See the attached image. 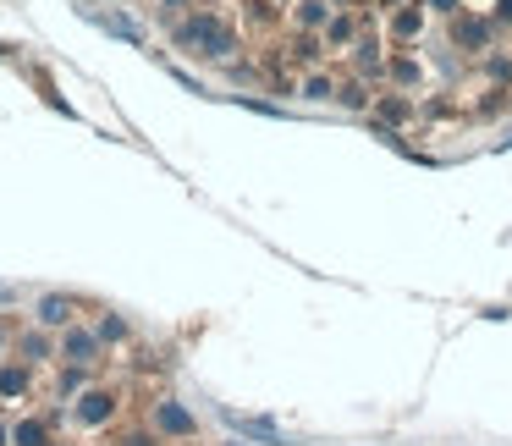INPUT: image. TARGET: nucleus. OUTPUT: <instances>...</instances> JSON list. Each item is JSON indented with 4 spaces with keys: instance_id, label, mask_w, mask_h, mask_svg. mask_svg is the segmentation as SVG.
<instances>
[{
    "instance_id": "15",
    "label": "nucleus",
    "mask_w": 512,
    "mask_h": 446,
    "mask_svg": "<svg viewBox=\"0 0 512 446\" xmlns=\"http://www.w3.org/2000/svg\"><path fill=\"white\" fill-rule=\"evenodd\" d=\"M94 386V369L83 364H56V380H50V391H56V402H72L78 391Z\"/></svg>"
},
{
    "instance_id": "7",
    "label": "nucleus",
    "mask_w": 512,
    "mask_h": 446,
    "mask_svg": "<svg viewBox=\"0 0 512 446\" xmlns=\"http://www.w3.org/2000/svg\"><path fill=\"white\" fill-rule=\"evenodd\" d=\"M61 435V408H39L12 419V446H50Z\"/></svg>"
},
{
    "instance_id": "8",
    "label": "nucleus",
    "mask_w": 512,
    "mask_h": 446,
    "mask_svg": "<svg viewBox=\"0 0 512 446\" xmlns=\"http://www.w3.org/2000/svg\"><path fill=\"white\" fill-rule=\"evenodd\" d=\"M12 353L23 358V364L45 369V364H56V358H61V342H56V331H45V325H28V331H17Z\"/></svg>"
},
{
    "instance_id": "13",
    "label": "nucleus",
    "mask_w": 512,
    "mask_h": 446,
    "mask_svg": "<svg viewBox=\"0 0 512 446\" xmlns=\"http://www.w3.org/2000/svg\"><path fill=\"white\" fill-rule=\"evenodd\" d=\"M358 34H364V23H358V12H331V23H325V50H353Z\"/></svg>"
},
{
    "instance_id": "27",
    "label": "nucleus",
    "mask_w": 512,
    "mask_h": 446,
    "mask_svg": "<svg viewBox=\"0 0 512 446\" xmlns=\"http://www.w3.org/2000/svg\"><path fill=\"white\" fill-rule=\"evenodd\" d=\"M375 6H380V12L391 17V12H397V6H408V0H375Z\"/></svg>"
},
{
    "instance_id": "14",
    "label": "nucleus",
    "mask_w": 512,
    "mask_h": 446,
    "mask_svg": "<svg viewBox=\"0 0 512 446\" xmlns=\"http://www.w3.org/2000/svg\"><path fill=\"white\" fill-rule=\"evenodd\" d=\"M375 127H391V133H397V122H408L413 116V100L408 94H397V89H386V94H375Z\"/></svg>"
},
{
    "instance_id": "17",
    "label": "nucleus",
    "mask_w": 512,
    "mask_h": 446,
    "mask_svg": "<svg viewBox=\"0 0 512 446\" xmlns=\"http://www.w3.org/2000/svg\"><path fill=\"white\" fill-rule=\"evenodd\" d=\"M94 336L105 342V353H111V347H127V342H133V320L116 314V309H105L100 320H94Z\"/></svg>"
},
{
    "instance_id": "6",
    "label": "nucleus",
    "mask_w": 512,
    "mask_h": 446,
    "mask_svg": "<svg viewBox=\"0 0 512 446\" xmlns=\"http://www.w3.org/2000/svg\"><path fill=\"white\" fill-rule=\"evenodd\" d=\"M34 391H39V369L34 364H23L17 353L0 358V402H34Z\"/></svg>"
},
{
    "instance_id": "5",
    "label": "nucleus",
    "mask_w": 512,
    "mask_h": 446,
    "mask_svg": "<svg viewBox=\"0 0 512 446\" xmlns=\"http://www.w3.org/2000/svg\"><path fill=\"white\" fill-rule=\"evenodd\" d=\"M56 342H61L56 364H83V369H100L105 364V342L94 336V325H67Z\"/></svg>"
},
{
    "instance_id": "26",
    "label": "nucleus",
    "mask_w": 512,
    "mask_h": 446,
    "mask_svg": "<svg viewBox=\"0 0 512 446\" xmlns=\"http://www.w3.org/2000/svg\"><path fill=\"white\" fill-rule=\"evenodd\" d=\"M353 6H364V0H331V12H353Z\"/></svg>"
},
{
    "instance_id": "23",
    "label": "nucleus",
    "mask_w": 512,
    "mask_h": 446,
    "mask_svg": "<svg viewBox=\"0 0 512 446\" xmlns=\"http://www.w3.org/2000/svg\"><path fill=\"white\" fill-rule=\"evenodd\" d=\"M419 6H424L430 17H441V23H452V17L463 12V0H419Z\"/></svg>"
},
{
    "instance_id": "22",
    "label": "nucleus",
    "mask_w": 512,
    "mask_h": 446,
    "mask_svg": "<svg viewBox=\"0 0 512 446\" xmlns=\"http://www.w3.org/2000/svg\"><path fill=\"white\" fill-rule=\"evenodd\" d=\"M116 446H166V441H160V435L149 430V424H133V430L116 435Z\"/></svg>"
},
{
    "instance_id": "11",
    "label": "nucleus",
    "mask_w": 512,
    "mask_h": 446,
    "mask_svg": "<svg viewBox=\"0 0 512 446\" xmlns=\"http://www.w3.org/2000/svg\"><path fill=\"white\" fill-rule=\"evenodd\" d=\"M386 83H391L397 94L419 89V83H424V61H419V56H408V50H397V56H386Z\"/></svg>"
},
{
    "instance_id": "19",
    "label": "nucleus",
    "mask_w": 512,
    "mask_h": 446,
    "mask_svg": "<svg viewBox=\"0 0 512 446\" xmlns=\"http://www.w3.org/2000/svg\"><path fill=\"white\" fill-rule=\"evenodd\" d=\"M226 419H232L237 430L248 435V441H259V446H281V424H276V419H243V413H226Z\"/></svg>"
},
{
    "instance_id": "20",
    "label": "nucleus",
    "mask_w": 512,
    "mask_h": 446,
    "mask_svg": "<svg viewBox=\"0 0 512 446\" xmlns=\"http://www.w3.org/2000/svg\"><path fill=\"white\" fill-rule=\"evenodd\" d=\"M298 94H309V100H336V78L331 72H309V78L298 83Z\"/></svg>"
},
{
    "instance_id": "30",
    "label": "nucleus",
    "mask_w": 512,
    "mask_h": 446,
    "mask_svg": "<svg viewBox=\"0 0 512 446\" xmlns=\"http://www.w3.org/2000/svg\"><path fill=\"white\" fill-rule=\"evenodd\" d=\"M507 116H512V89H507Z\"/></svg>"
},
{
    "instance_id": "25",
    "label": "nucleus",
    "mask_w": 512,
    "mask_h": 446,
    "mask_svg": "<svg viewBox=\"0 0 512 446\" xmlns=\"http://www.w3.org/2000/svg\"><path fill=\"white\" fill-rule=\"evenodd\" d=\"M0 446H12V419L0 413Z\"/></svg>"
},
{
    "instance_id": "21",
    "label": "nucleus",
    "mask_w": 512,
    "mask_h": 446,
    "mask_svg": "<svg viewBox=\"0 0 512 446\" xmlns=\"http://www.w3.org/2000/svg\"><path fill=\"white\" fill-rule=\"evenodd\" d=\"M193 6H199V0H155V17H160V23H171V28H177L182 17L193 12Z\"/></svg>"
},
{
    "instance_id": "12",
    "label": "nucleus",
    "mask_w": 512,
    "mask_h": 446,
    "mask_svg": "<svg viewBox=\"0 0 512 446\" xmlns=\"http://www.w3.org/2000/svg\"><path fill=\"white\" fill-rule=\"evenodd\" d=\"M331 0H292V34H325Z\"/></svg>"
},
{
    "instance_id": "2",
    "label": "nucleus",
    "mask_w": 512,
    "mask_h": 446,
    "mask_svg": "<svg viewBox=\"0 0 512 446\" xmlns=\"http://www.w3.org/2000/svg\"><path fill=\"white\" fill-rule=\"evenodd\" d=\"M122 408H127V391L111 386V380H94L89 391H78V397L67 402V419L78 424L83 435H100V430H116Z\"/></svg>"
},
{
    "instance_id": "9",
    "label": "nucleus",
    "mask_w": 512,
    "mask_h": 446,
    "mask_svg": "<svg viewBox=\"0 0 512 446\" xmlns=\"http://www.w3.org/2000/svg\"><path fill=\"white\" fill-rule=\"evenodd\" d=\"M34 325H45V331H67V325H78V298H67V292H45V298L34 303Z\"/></svg>"
},
{
    "instance_id": "24",
    "label": "nucleus",
    "mask_w": 512,
    "mask_h": 446,
    "mask_svg": "<svg viewBox=\"0 0 512 446\" xmlns=\"http://www.w3.org/2000/svg\"><path fill=\"white\" fill-rule=\"evenodd\" d=\"M490 23H496V28H512V0H496V6H490Z\"/></svg>"
},
{
    "instance_id": "18",
    "label": "nucleus",
    "mask_w": 512,
    "mask_h": 446,
    "mask_svg": "<svg viewBox=\"0 0 512 446\" xmlns=\"http://www.w3.org/2000/svg\"><path fill=\"white\" fill-rule=\"evenodd\" d=\"M479 72H485L490 89H512V50H490V56H479Z\"/></svg>"
},
{
    "instance_id": "29",
    "label": "nucleus",
    "mask_w": 512,
    "mask_h": 446,
    "mask_svg": "<svg viewBox=\"0 0 512 446\" xmlns=\"http://www.w3.org/2000/svg\"><path fill=\"white\" fill-rule=\"evenodd\" d=\"M221 446H254V441H221Z\"/></svg>"
},
{
    "instance_id": "4",
    "label": "nucleus",
    "mask_w": 512,
    "mask_h": 446,
    "mask_svg": "<svg viewBox=\"0 0 512 446\" xmlns=\"http://www.w3.org/2000/svg\"><path fill=\"white\" fill-rule=\"evenodd\" d=\"M496 34L501 28L490 23V12H457L452 23H446V39H452V50H463V56H490L496 50Z\"/></svg>"
},
{
    "instance_id": "28",
    "label": "nucleus",
    "mask_w": 512,
    "mask_h": 446,
    "mask_svg": "<svg viewBox=\"0 0 512 446\" xmlns=\"http://www.w3.org/2000/svg\"><path fill=\"white\" fill-rule=\"evenodd\" d=\"M50 446H72V441H67V435H56V441H50Z\"/></svg>"
},
{
    "instance_id": "3",
    "label": "nucleus",
    "mask_w": 512,
    "mask_h": 446,
    "mask_svg": "<svg viewBox=\"0 0 512 446\" xmlns=\"http://www.w3.org/2000/svg\"><path fill=\"white\" fill-rule=\"evenodd\" d=\"M149 430L160 435L166 446H188V441H199V419H193V408L182 397H155L149 402Z\"/></svg>"
},
{
    "instance_id": "1",
    "label": "nucleus",
    "mask_w": 512,
    "mask_h": 446,
    "mask_svg": "<svg viewBox=\"0 0 512 446\" xmlns=\"http://www.w3.org/2000/svg\"><path fill=\"white\" fill-rule=\"evenodd\" d=\"M171 39H177V50H188V56H199V61H215V67H232L237 50H243L237 23L215 6V0H199V6L171 28Z\"/></svg>"
},
{
    "instance_id": "10",
    "label": "nucleus",
    "mask_w": 512,
    "mask_h": 446,
    "mask_svg": "<svg viewBox=\"0 0 512 446\" xmlns=\"http://www.w3.org/2000/svg\"><path fill=\"white\" fill-rule=\"evenodd\" d=\"M424 17H430V12H424L419 0H408V6H397V12L386 17V34H391V45H397V50H408L413 39H424Z\"/></svg>"
},
{
    "instance_id": "16",
    "label": "nucleus",
    "mask_w": 512,
    "mask_h": 446,
    "mask_svg": "<svg viewBox=\"0 0 512 446\" xmlns=\"http://www.w3.org/2000/svg\"><path fill=\"white\" fill-rule=\"evenodd\" d=\"M375 83H364V78H342L336 83V105H342V111H353V116H364V111H375Z\"/></svg>"
}]
</instances>
